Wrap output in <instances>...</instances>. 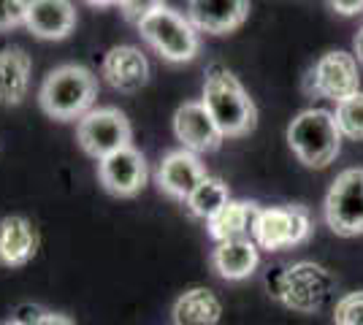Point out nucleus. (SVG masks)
<instances>
[{"label": "nucleus", "instance_id": "nucleus-1", "mask_svg": "<svg viewBox=\"0 0 363 325\" xmlns=\"http://www.w3.org/2000/svg\"><path fill=\"white\" fill-rule=\"evenodd\" d=\"M201 103L212 114V120L217 122L220 133L225 139H242V136L255 130L257 108L252 103V98L244 90L242 81L220 62H214L206 71Z\"/></svg>", "mask_w": 363, "mask_h": 325}, {"label": "nucleus", "instance_id": "nucleus-2", "mask_svg": "<svg viewBox=\"0 0 363 325\" xmlns=\"http://www.w3.org/2000/svg\"><path fill=\"white\" fill-rule=\"evenodd\" d=\"M95 98H98V79L92 71L76 62H65L49 71V76L38 90V103L44 114L60 122L82 120L84 114H90L95 108Z\"/></svg>", "mask_w": 363, "mask_h": 325}, {"label": "nucleus", "instance_id": "nucleus-3", "mask_svg": "<svg viewBox=\"0 0 363 325\" xmlns=\"http://www.w3.org/2000/svg\"><path fill=\"white\" fill-rule=\"evenodd\" d=\"M269 295L279 298L288 309L301 314L320 312L333 295V277L318 263H296V266H274L266 274Z\"/></svg>", "mask_w": 363, "mask_h": 325}, {"label": "nucleus", "instance_id": "nucleus-4", "mask_svg": "<svg viewBox=\"0 0 363 325\" xmlns=\"http://www.w3.org/2000/svg\"><path fill=\"white\" fill-rule=\"evenodd\" d=\"M288 144L303 166L325 169L336 160L339 149H342V130L331 111L309 108L290 122Z\"/></svg>", "mask_w": 363, "mask_h": 325}, {"label": "nucleus", "instance_id": "nucleus-5", "mask_svg": "<svg viewBox=\"0 0 363 325\" xmlns=\"http://www.w3.org/2000/svg\"><path fill=\"white\" fill-rule=\"evenodd\" d=\"M141 38L150 44L163 60L168 62H187L193 60L201 49L198 41V30L190 25L187 16H182L179 11L168 8V6H157V11L141 22Z\"/></svg>", "mask_w": 363, "mask_h": 325}, {"label": "nucleus", "instance_id": "nucleus-6", "mask_svg": "<svg viewBox=\"0 0 363 325\" xmlns=\"http://www.w3.org/2000/svg\"><path fill=\"white\" fill-rule=\"evenodd\" d=\"M133 139V127L128 117L114 106H98L76 122V141L92 160H106L108 155L128 149Z\"/></svg>", "mask_w": 363, "mask_h": 325}, {"label": "nucleus", "instance_id": "nucleus-7", "mask_svg": "<svg viewBox=\"0 0 363 325\" xmlns=\"http://www.w3.org/2000/svg\"><path fill=\"white\" fill-rule=\"evenodd\" d=\"M361 76H358V60L355 55H347L342 49L336 52H325L312 71L303 79V90L306 95H318V98H328L336 106L345 103L347 98L358 95L361 90Z\"/></svg>", "mask_w": 363, "mask_h": 325}, {"label": "nucleus", "instance_id": "nucleus-8", "mask_svg": "<svg viewBox=\"0 0 363 325\" xmlns=\"http://www.w3.org/2000/svg\"><path fill=\"white\" fill-rule=\"evenodd\" d=\"M325 222L336 236L363 233V169H347L325 195Z\"/></svg>", "mask_w": 363, "mask_h": 325}, {"label": "nucleus", "instance_id": "nucleus-9", "mask_svg": "<svg viewBox=\"0 0 363 325\" xmlns=\"http://www.w3.org/2000/svg\"><path fill=\"white\" fill-rule=\"evenodd\" d=\"M309 233H312V222L303 206H272V209H260L252 241L260 249L272 252V249L298 247L309 239Z\"/></svg>", "mask_w": 363, "mask_h": 325}, {"label": "nucleus", "instance_id": "nucleus-10", "mask_svg": "<svg viewBox=\"0 0 363 325\" xmlns=\"http://www.w3.org/2000/svg\"><path fill=\"white\" fill-rule=\"evenodd\" d=\"M174 133L182 141V149H187L193 155L214 152L225 141L217 122L212 120V114L206 111V106L201 101H187V103H182L177 108V114H174Z\"/></svg>", "mask_w": 363, "mask_h": 325}, {"label": "nucleus", "instance_id": "nucleus-11", "mask_svg": "<svg viewBox=\"0 0 363 325\" xmlns=\"http://www.w3.org/2000/svg\"><path fill=\"white\" fill-rule=\"evenodd\" d=\"M98 179L111 195L133 198L144 190L147 179H150L147 160L136 147L120 149V152H114V155H108L106 160L98 163Z\"/></svg>", "mask_w": 363, "mask_h": 325}, {"label": "nucleus", "instance_id": "nucleus-12", "mask_svg": "<svg viewBox=\"0 0 363 325\" xmlns=\"http://www.w3.org/2000/svg\"><path fill=\"white\" fill-rule=\"evenodd\" d=\"M209 173L203 169L201 157L187 152V149H174L168 152L160 166H157V173H155V182L160 187V193H166L168 198L174 201H187L190 193L196 190Z\"/></svg>", "mask_w": 363, "mask_h": 325}, {"label": "nucleus", "instance_id": "nucleus-13", "mask_svg": "<svg viewBox=\"0 0 363 325\" xmlns=\"http://www.w3.org/2000/svg\"><path fill=\"white\" fill-rule=\"evenodd\" d=\"M101 76L117 93H138L150 81V60L138 47H111L101 65Z\"/></svg>", "mask_w": 363, "mask_h": 325}, {"label": "nucleus", "instance_id": "nucleus-14", "mask_svg": "<svg viewBox=\"0 0 363 325\" xmlns=\"http://www.w3.org/2000/svg\"><path fill=\"white\" fill-rule=\"evenodd\" d=\"M250 16V3L244 0H193L187 6V19L198 33L225 35L236 30Z\"/></svg>", "mask_w": 363, "mask_h": 325}, {"label": "nucleus", "instance_id": "nucleus-15", "mask_svg": "<svg viewBox=\"0 0 363 325\" xmlns=\"http://www.w3.org/2000/svg\"><path fill=\"white\" fill-rule=\"evenodd\" d=\"M25 28L44 41H60L76 28V8L68 0H30Z\"/></svg>", "mask_w": 363, "mask_h": 325}, {"label": "nucleus", "instance_id": "nucleus-16", "mask_svg": "<svg viewBox=\"0 0 363 325\" xmlns=\"http://www.w3.org/2000/svg\"><path fill=\"white\" fill-rule=\"evenodd\" d=\"M38 252V233L28 217H3L0 219V266L19 268L28 266Z\"/></svg>", "mask_w": 363, "mask_h": 325}, {"label": "nucleus", "instance_id": "nucleus-17", "mask_svg": "<svg viewBox=\"0 0 363 325\" xmlns=\"http://www.w3.org/2000/svg\"><path fill=\"white\" fill-rule=\"evenodd\" d=\"M30 90V57L19 47L0 49V106H19Z\"/></svg>", "mask_w": 363, "mask_h": 325}, {"label": "nucleus", "instance_id": "nucleus-18", "mask_svg": "<svg viewBox=\"0 0 363 325\" xmlns=\"http://www.w3.org/2000/svg\"><path fill=\"white\" fill-rule=\"evenodd\" d=\"M260 215L257 203L252 201H230L220 209V215H214L206 228H209V236H212L217 244L223 241H236V239H252V231H255V219Z\"/></svg>", "mask_w": 363, "mask_h": 325}, {"label": "nucleus", "instance_id": "nucleus-19", "mask_svg": "<svg viewBox=\"0 0 363 325\" xmlns=\"http://www.w3.org/2000/svg\"><path fill=\"white\" fill-rule=\"evenodd\" d=\"M223 304L209 287H190L174 301V325H217Z\"/></svg>", "mask_w": 363, "mask_h": 325}, {"label": "nucleus", "instance_id": "nucleus-20", "mask_svg": "<svg viewBox=\"0 0 363 325\" xmlns=\"http://www.w3.org/2000/svg\"><path fill=\"white\" fill-rule=\"evenodd\" d=\"M257 244L252 239H236V241H223L212 252V268L223 279H247L257 268Z\"/></svg>", "mask_w": 363, "mask_h": 325}, {"label": "nucleus", "instance_id": "nucleus-21", "mask_svg": "<svg viewBox=\"0 0 363 325\" xmlns=\"http://www.w3.org/2000/svg\"><path fill=\"white\" fill-rule=\"evenodd\" d=\"M230 201V193H228V185L220 179V176H206L201 185L190 193V198L184 201L187 212L203 222H209L214 215H220V209Z\"/></svg>", "mask_w": 363, "mask_h": 325}, {"label": "nucleus", "instance_id": "nucleus-22", "mask_svg": "<svg viewBox=\"0 0 363 325\" xmlns=\"http://www.w3.org/2000/svg\"><path fill=\"white\" fill-rule=\"evenodd\" d=\"M333 117H336L342 136H347L352 141H363V93L352 95L345 103H339Z\"/></svg>", "mask_w": 363, "mask_h": 325}, {"label": "nucleus", "instance_id": "nucleus-23", "mask_svg": "<svg viewBox=\"0 0 363 325\" xmlns=\"http://www.w3.org/2000/svg\"><path fill=\"white\" fill-rule=\"evenodd\" d=\"M333 323L336 325H363V290L347 293L336 301L333 309Z\"/></svg>", "mask_w": 363, "mask_h": 325}, {"label": "nucleus", "instance_id": "nucleus-24", "mask_svg": "<svg viewBox=\"0 0 363 325\" xmlns=\"http://www.w3.org/2000/svg\"><path fill=\"white\" fill-rule=\"evenodd\" d=\"M28 22V3L25 0H0V30H11Z\"/></svg>", "mask_w": 363, "mask_h": 325}, {"label": "nucleus", "instance_id": "nucleus-25", "mask_svg": "<svg viewBox=\"0 0 363 325\" xmlns=\"http://www.w3.org/2000/svg\"><path fill=\"white\" fill-rule=\"evenodd\" d=\"M117 6H120L122 16H125L128 22H133L136 28H141V22H147V19L157 11L160 3H130V0H122Z\"/></svg>", "mask_w": 363, "mask_h": 325}, {"label": "nucleus", "instance_id": "nucleus-26", "mask_svg": "<svg viewBox=\"0 0 363 325\" xmlns=\"http://www.w3.org/2000/svg\"><path fill=\"white\" fill-rule=\"evenodd\" d=\"M44 314H46V309L38 307V304H22V307H16V314L11 320L19 325H38Z\"/></svg>", "mask_w": 363, "mask_h": 325}, {"label": "nucleus", "instance_id": "nucleus-27", "mask_svg": "<svg viewBox=\"0 0 363 325\" xmlns=\"http://www.w3.org/2000/svg\"><path fill=\"white\" fill-rule=\"evenodd\" d=\"M331 8L333 11H339V14H361L363 0H358V3H342V0H333Z\"/></svg>", "mask_w": 363, "mask_h": 325}, {"label": "nucleus", "instance_id": "nucleus-28", "mask_svg": "<svg viewBox=\"0 0 363 325\" xmlns=\"http://www.w3.org/2000/svg\"><path fill=\"white\" fill-rule=\"evenodd\" d=\"M38 325H74V323H71V320H68L65 314H55V312H46Z\"/></svg>", "mask_w": 363, "mask_h": 325}, {"label": "nucleus", "instance_id": "nucleus-29", "mask_svg": "<svg viewBox=\"0 0 363 325\" xmlns=\"http://www.w3.org/2000/svg\"><path fill=\"white\" fill-rule=\"evenodd\" d=\"M355 55H358V60L363 62V28L358 30V35H355Z\"/></svg>", "mask_w": 363, "mask_h": 325}, {"label": "nucleus", "instance_id": "nucleus-30", "mask_svg": "<svg viewBox=\"0 0 363 325\" xmlns=\"http://www.w3.org/2000/svg\"><path fill=\"white\" fill-rule=\"evenodd\" d=\"M3 325H19V323H14V320H9V323H3Z\"/></svg>", "mask_w": 363, "mask_h": 325}]
</instances>
